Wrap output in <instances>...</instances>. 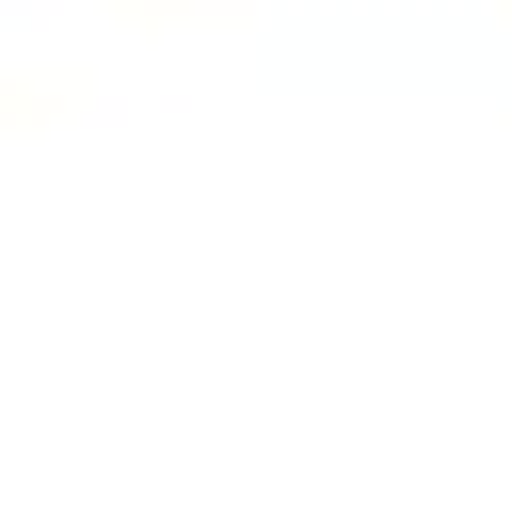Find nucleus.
I'll return each mask as SVG.
<instances>
[]
</instances>
